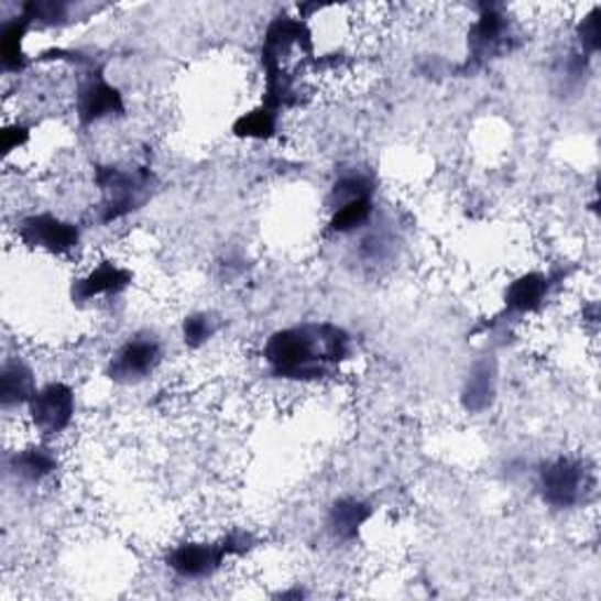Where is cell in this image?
Listing matches in <instances>:
<instances>
[{
  "mask_svg": "<svg viewBox=\"0 0 601 601\" xmlns=\"http://www.w3.org/2000/svg\"><path fill=\"white\" fill-rule=\"evenodd\" d=\"M99 186L103 190V209L106 221H113L128 211L136 209L141 203V193L149 188V174L139 172H122V170H103L99 174Z\"/></svg>",
  "mask_w": 601,
  "mask_h": 601,
  "instance_id": "cell-7",
  "label": "cell"
},
{
  "mask_svg": "<svg viewBox=\"0 0 601 601\" xmlns=\"http://www.w3.org/2000/svg\"><path fill=\"white\" fill-rule=\"evenodd\" d=\"M217 334V320L211 313H196L184 320V341L190 348L207 343Z\"/></svg>",
  "mask_w": 601,
  "mask_h": 601,
  "instance_id": "cell-17",
  "label": "cell"
},
{
  "mask_svg": "<svg viewBox=\"0 0 601 601\" xmlns=\"http://www.w3.org/2000/svg\"><path fill=\"white\" fill-rule=\"evenodd\" d=\"M350 356V336L336 325L313 323L275 331L263 346L271 374L289 381L331 376Z\"/></svg>",
  "mask_w": 601,
  "mask_h": 601,
  "instance_id": "cell-1",
  "label": "cell"
},
{
  "mask_svg": "<svg viewBox=\"0 0 601 601\" xmlns=\"http://www.w3.org/2000/svg\"><path fill=\"white\" fill-rule=\"evenodd\" d=\"M8 470L17 482L22 484H41L43 480L57 470V456L52 454L50 447H26L17 449L10 461Z\"/></svg>",
  "mask_w": 601,
  "mask_h": 601,
  "instance_id": "cell-11",
  "label": "cell"
},
{
  "mask_svg": "<svg viewBox=\"0 0 601 601\" xmlns=\"http://www.w3.org/2000/svg\"><path fill=\"white\" fill-rule=\"evenodd\" d=\"M122 111V97L101 76H92L78 92V116L85 122H97Z\"/></svg>",
  "mask_w": 601,
  "mask_h": 601,
  "instance_id": "cell-8",
  "label": "cell"
},
{
  "mask_svg": "<svg viewBox=\"0 0 601 601\" xmlns=\"http://www.w3.org/2000/svg\"><path fill=\"white\" fill-rule=\"evenodd\" d=\"M39 391L35 385L33 369L22 358H12L3 364L0 371V402H3V409H17V406H26Z\"/></svg>",
  "mask_w": 601,
  "mask_h": 601,
  "instance_id": "cell-9",
  "label": "cell"
},
{
  "mask_svg": "<svg viewBox=\"0 0 601 601\" xmlns=\"http://www.w3.org/2000/svg\"><path fill=\"white\" fill-rule=\"evenodd\" d=\"M371 517V507L360 501V499H341L336 501L329 510V532L341 538V540H352L358 538L360 528L367 524V520Z\"/></svg>",
  "mask_w": 601,
  "mask_h": 601,
  "instance_id": "cell-12",
  "label": "cell"
},
{
  "mask_svg": "<svg viewBox=\"0 0 601 601\" xmlns=\"http://www.w3.org/2000/svg\"><path fill=\"white\" fill-rule=\"evenodd\" d=\"M371 205H374L371 203V196H362V198L331 207V221H329L331 231L341 233V236L356 233L358 228H362L371 221V211H374V207Z\"/></svg>",
  "mask_w": 601,
  "mask_h": 601,
  "instance_id": "cell-14",
  "label": "cell"
},
{
  "mask_svg": "<svg viewBox=\"0 0 601 601\" xmlns=\"http://www.w3.org/2000/svg\"><path fill=\"white\" fill-rule=\"evenodd\" d=\"M231 550H236L233 538L221 543H182L167 555V567L184 580H205L221 569L226 555Z\"/></svg>",
  "mask_w": 601,
  "mask_h": 601,
  "instance_id": "cell-5",
  "label": "cell"
},
{
  "mask_svg": "<svg viewBox=\"0 0 601 601\" xmlns=\"http://www.w3.org/2000/svg\"><path fill=\"white\" fill-rule=\"evenodd\" d=\"M545 294H547V277L543 273H526L507 287L505 304L512 310L526 313V310L538 308Z\"/></svg>",
  "mask_w": 601,
  "mask_h": 601,
  "instance_id": "cell-13",
  "label": "cell"
},
{
  "mask_svg": "<svg viewBox=\"0 0 601 601\" xmlns=\"http://www.w3.org/2000/svg\"><path fill=\"white\" fill-rule=\"evenodd\" d=\"M29 406V420L41 437H57L66 433L76 416L74 387L52 381L33 393Z\"/></svg>",
  "mask_w": 601,
  "mask_h": 601,
  "instance_id": "cell-2",
  "label": "cell"
},
{
  "mask_svg": "<svg viewBox=\"0 0 601 601\" xmlns=\"http://www.w3.org/2000/svg\"><path fill=\"white\" fill-rule=\"evenodd\" d=\"M132 282V273L116 266L111 261L99 263L85 277H80L74 287V296L78 300H92L97 296H113L125 289Z\"/></svg>",
  "mask_w": 601,
  "mask_h": 601,
  "instance_id": "cell-10",
  "label": "cell"
},
{
  "mask_svg": "<svg viewBox=\"0 0 601 601\" xmlns=\"http://www.w3.org/2000/svg\"><path fill=\"white\" fill-rule=\"evenodd\" d=\"M590 484L586 466L573 458H557L538 472V491L547 505L553 507H573L582 501Z\"/></svg>",
  "mask_w": 601,
  "mask_h": 601,
  "instance_id": "cell-4",
  "label": "cell"
},
{
  "mask_svg": "<svg viewBox=\"0 0 601 601\" xmlns=\"http://www.w3.org/2000/svg\"><path fill=\"white\" fill-rule=\"evenodd\" d=\"M236 132L247 139H266L275 132V113L271 109H259L238 120Z\"/></svg>",
  "mask_w": 601,
  "mask_h": 601,
  "instance_id": "cell-16",
  "label": "cell"
},
{
  "mask_svg": "<svg viewBox=\"0 0 601 601\" xmlns=\"http://www.w3.org/2000/svg\"><path fill=\"white\" fill-rule=\"evenodd\" d=\"M163 362V343L155 334L139 331L118 348L109 362V374L116 383H139L149 379Z\"/></svg>",
  "mask_w": 601,
  "mask_h": 601,
  "instance_id": "cell-3",
  "label": "cell"
},
{
  "mask_svg": "<svg viewBox=\"0 0 601 601\" xmlns=\"http://www.w3.org/2000/svg\"><path fill=\"white\" fill-rule=\"evenodd\" d=\"M17 233L26 247L59 256L74 252L80 242L78 228L55 215H31L20 223Z\"/></svg>",
  "mask_w": 601,
  "mask_h": 601,
  "instance_id": "cell-6",
  "label": "cell"
},
{
  "mask_svg": "<svg viewBox=\"0 0 601 601\" xmlns=\"http://www.w3.org/2000/svg\"><path fill=\"white\" fill-rule=\"evenodd\" d=\"M491 395H493V374L487 364H480L472 371V376L468 379V385L463 391L466 409L468 412L487 409L489 402H491Z\"/></svg>",
  "mask_w": 601,
  "mask_h": 601,
  "instance_id": "cell-15",
  "label": "cell"
}]
</instances>
